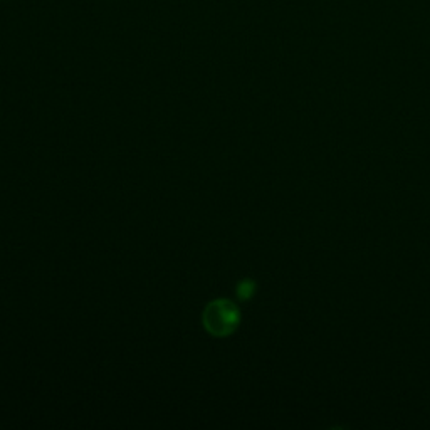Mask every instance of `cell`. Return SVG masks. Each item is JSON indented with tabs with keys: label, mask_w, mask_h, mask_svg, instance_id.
<instances>
[{
	"label": "cell",
	"mask_w": 430,
	"mask_h": 430,
	"mask_svg": "<svg viewBox=\"0 0 430 430\" xmlns=\"http://www.w3.org/2000/svg\"><path fill=\"white\" fill-rule=\"evenodd\" d=\"M239 322V311L231 301L219 299L207 306L204 313V325L214 336H227Z\"/></svg>",
	"instance_id": "cell-1"
}]
</instances>
